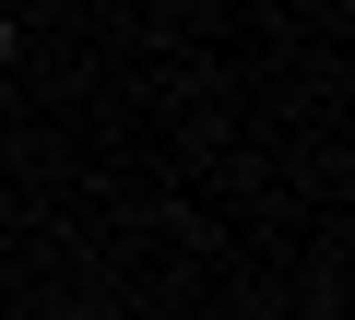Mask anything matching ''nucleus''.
Instances as JSON below:
<instances>
[{
	"instance_id": "nucleus-1",
	"label": "nucleus",
	"mask_w": 355,
	"mask_h": 320,
	"mask_svg": "<svg viewBox=\"0 0 355 320\" xmlns=\"http://www.w3.org/2000/svg\"><path fill=\"white\" fill-rule=\"evenodd\" d=\"M0 48H12V24H0Z\"/></svg>"
}]
</instances>
